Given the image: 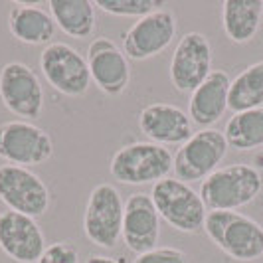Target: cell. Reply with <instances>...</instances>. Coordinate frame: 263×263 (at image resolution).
Returning <instances> with one entry per match:
<instances>
[{
	"instance_id": "1",
	"label": "cell",
	"mask_w": 263,
	"mask_h": 263,
	"mask_svg": "<svg viewBox=\"0 0 263 263\" xmlns=\"http://www.w3.org/2000/svg\"><path fill=\"white\" fill-rule=\"evenodd\" d=\"M204 232L210 241L236 261H255L263 257V226L250 216L230 210H212Z\"/></svg>"
},
{
	"instance_id": "2",
	"label": "cell",
	"mask_w": 263,
	"mask_h": 263,
	"mask_svg": "<svg viewBox=\"0 0 263 263\" xmlns=\"http://www.w3.org/2000/svg\"><path fill=\"white\" fill-rule=\"evenodd\" d=\"M263 178L255 166L236 162L220 166L200 184V198L208 210L236 212L261 194Z\"/></svg>"
},
{
	"instance_id": "3",
	"label": "cell",
	"mask_w": 263,
	"mask_h": 263,
	"mask_svg": "<svg viewBox=\"0 0 263 263\" xmlns=\"http://www.w3.org/2000/svg\"><path fill=\"white\" fill-rule=\"evenodd\" d=\"M172 155L166 146L137 141L121 146L109 160V172L121 184H157L172 172Z\"/></svg>"
},
{
	"instance_id": "4",
	"label": "cell",
	"mask_w": 263,
	"mask_h": 263,
	"mask_svg": "<svg viewBox=\"0 0 263 263\" xmlns=\"http://www.w3.org/2000/svg\"><path fill=\"white\" fill-rule=\"evenodd\" d=\"M151 198L157 206L158 216L182 234H198L204 230L208 208L190 184L176 178H164L153 186Z\"/></svg>"
},
{
	"instance_id": "5",
	"label": "cell",
	"mask_w": 263,
	"mask_h": 263,
	"mask_svg": "<svg viewBox=\"0 0 263 263\" xmlns=\"http://www.w3.org/2000/svg\"><path fill=\"white\" fill-rule=\"evenodd\" d=\"M125 202L117 188L109 182L93 186L83 212V234L101 250L117 248L123 237Z\"/></svg>"
},
{
	"instance_id": "6",
	"label": "cell",
	"mask_w": 263,
	"mask_h": 263,
	"mask_svg": "<svg viewBox=\"0 0 263 263\" xmlns=\"http://www.w3.org/2000/svg\"><path fill=\"white\" fill-rule=\"evenodd\" d=\"M228 141L224 131L218 129H200L184 145L176 151L172 158V172L176 180L186 184L206 180L212 172L220 168V162L228 155Z\"/></svg>"
},
{
	"instance_id": "7",
	"label": "cell",
	"mask_w": 263,
	"mask_h": 263,
	"mask_svg": "<svg viewBox=\"0 0 263 263\" xmlns=\"http://www.w3.org/2000/svg\"><path fill=\"white\" fill-rule=\"evenodd\" d=\"M40 69L53 89L66 97H81L91 87L85 55L66 42H52L42 50Z\"/></svg>"
},
{
	"instance_id": "8",
	"label": "cell",
	"mask_w": 263,
	"mask_h": 263,
	"mask_svg": "<svg viewBox=\"0 0 263 263\" xmlns=\"http://www.w3.org/2000/svg\"><path fill=\"white\" fill-rule=\"evenodd\" d=\"M53 155L52 137L32 121L14 119L0 125V158L8 164L32 168Z\"/></svg>"
},
{
	"instance_id": "9",
	"label": "cell",
	"mask_w": 263,
	"mask_h": 263,
	"mask_svg": "<svg viewBox=\"0 0 263 263\" xmlns=\"http://www.w3.org/2000/svg\"><path fill=\"white\" fill-rule=\"evenodd\" d=\"M0 101L22 121H34L44 111V85L36 71L22 62H8L0 69Z\"/></svg>"
},
{
	"instance_id": "10",
	"label": "cell",
	"mask_w": 263,
	"mask_h": 263,
	"mask_svg": "<svg viewBox=\"0 0 263 263\" xmlns=\"http://www.w3.org/2000/svg\"><path fill=\"white\" fill-rule=\"evenodd\" d=\"M0 200L8 210L36 220L50 208V188L30 168L0 164Z\"/></svg>"
},
{
	"instance_id": "11",
	"label": "cell",
	"mask_w": 263,
	"mask_h": 263,
	"mask_svg": "<svg viewBox=\"0 0 263 263\" xmlns=\"http://www.w3.org/2000/svg\"><path fill=\"white\" fill-rule=\"evenodd\" d=\"M174 38L176 16L166 8H158L133 22V26L123 36V52L129 60L145 62L164 52Z\"/></svg>"
},
{
	"instance_id": "12",
	"label": "cell",
	"mask_w": 263,
	"mask_h": 263,
	"mask_svg": "<svg viewBox=\"0 0 263 263\" xmlns=\"http://www.w3.org/2000/svg\"><path fill=\"white\" fill-rule=\"evenodd\" d=\"M212 73V46L202 32H186L171 60V81L178 93H192Z\"/></svg>"
},
{
	"instance_id": "13",
	"label": "cell",
	"mask_w": 263,
	"mask_h": 263,
	"mask_svg": "<svg viewBox=\"0 0 263 263\" xmlns=\"http://www.w3.org/2000/svg\"><path fill=\"white\" fill-rule=\"evenodd\" d=\"M85 60L89 66L91 81L105 95L117 97L129 87L131 81L129 58L113 40L105 36L95 38L87 46Z\"/></svg>"
},
{
	"instance_id": "14",
	"label": "cell",
	"mask_w": 263,
	"mask_h": 263,
	"mask_svg": "<svg viewBox=\"0 0 263 263\" xmlns=\"http://www.w3.org/2000/svg\"><path fill=\"white\" fill-rule=\"evenodd\" d=\"M46 236L30 216L6 210L0 214V250L16 263H36L46 251Z\"/></svg>"
},
{
	"instance_id": "15",
	"label": "cell",
	"mask_w": 263,
	"mask_h": 263,
	"mask_svg": "<svg viewBox=\"0 0 263 263\" xmlns=\"http://www.w3.org/2000/svg\"><path fill=\"white\" fill-rule=\"evenodd\" d=\"M160 237V216L151 194L135 192L125 202V218H123V241L125 246L141 255L158 248Z\"/></svg>"
},
{
	"instance_id": "16",
	"label": "cell",
	"mask_w": 263,
	"mask_h": 263,
	"mask_svg": "<svg viewBox=\"0 0 263 263\" xmlns=\"http://www.w3.org/2000/svg\"><path fill=\"white\" fill-rule=\"evenodd\" d=\"M137 125L141 133L155 145H184L194 135L192 121L184 109L172 103H151L141 109Z\"/></svg>"
},
{
	"instance_id": "17",
	"label": "cell",
	"mask_w": 263,
	"mask_h": 263,
	"mask_svg": "<svg viewBox=\"0 0 263 263\" xmlns=\"http://www.w3.org/2000/svg\"><path fill=\"white\" fill-rule=\"evenodd\" d=\"M232 79L224 69H212V73L190 93L188 117L190 121L210 129V125L218 123L228 111V95H230Z\"/></svg>"
},
{
	"instance_id": "18",
	"label": "cell",
	"mask_w": 263,
	"mask_h": 263,
	"mask_svg": "<svg viewBox=\"0 0 263 263\" xmlns=\"http://www.w3.org/2000/svg\"><path fill=\"white\" fill-rule=\"evenodd\" d=\"M8 30L22 44L48 46L52 44L58 26L48 10L36 6L34 2H20L8 12Z\"/></svg>"
},
{
	"instance_id": "19",
	"label": "cell",
	"mask_w": 263,
	"mask_h": 263,
	"mask_svg": "<svg viewBox=\"0 0 263 263\" xmlns=\"http://www.w3.org/2000/svg\"><path fill=\"white\" fill-rule=\"evenodd\" d=\"M263 0H226L222 4V28L234 44H248L259 32Z\"/></svg>"
},
{
	"instance_id": "20",
	"label": "cell",
	"mask_w": 263,
	"mask_h": 263,
	"mask_svg": "<svg viewBox=\"0 0 263 263\" xmlns=\"http://www.w3.org/2000/svg\"><path fill=\"white\" fill-rule=\"evenodd\" d=\"M48 12L55 26L76 40H87L95 32V2L89 0H50Z\"/></svg>"
},
{
	"instance_id": "21",
	"label": "cell",
	"mask_w": 263,
	"mask_h": 263,
	"mask_svg": "<svg viewBox=\"0 0 263 263\" xmlns=\"http://www.w3.org/2000/svg\"><path fill=\"white\" fill-rule=\"evenodd\" d=\"M263 107V62H255L232 79L228 109L234 113Z\"/></svg>"
},
{
	"instance_id": "22",
	"label": "cell",
	"mask_w": 263,
	"mask_h": 263,
	"mask_svg": "<svg viewBox=\"0 0 263 263\" xmlns=\"http://www.w3.org/2000/svg\"><path fill=\"white\" fill-rule=\"evenodd\" d=\"M224 137L228 146L239 153L263 146V107L234 113L226 123Z\"/></svg>"
},
{
	"instance_id": "23",
	"label": "cell",
	"mask_w": 263,
	"mask_h": 263,
	"mask_svg": "<svg viewBox=\"0 0 263 263\" xmlns=\"http://www.w3.org/2000/svg\"><path fill=\"white\" fill-rule=\"evenodd\" d=\"M160 6H164V2L160 0H97L95 2V8H99L101 12L111 14V16H125V18L135 16L137 20L158 10Z\"/></svg>"
},
{
	"instance_id": "24",
	"label": "cell",
	"mask_w": 263,
	"mask_h": 263,
	"mask_svg": "<svg viewBox=\"0 0 263 263\" xmlns=\"http://www.w3.org/2000/svg\"><path fill=\"white\" fill-rule=\"evenodd\" d=\"M36 263H79V251L71 241H53Z\"/></svg>"
},
{
	"instance_id": "25",
	"label": "cell",
	"mask_w": 263,
	"mask_h": 263,
	"mask_svg": "<svg viewBox=\"0 0 263 263\" xmlns=\"http://www.w3.org/2000/svg\"><path fill=\"white\" fill-rule=\"evenodd\" d=\"M133 263H190L188 255L178 248H155L137 255Z\"/></svg>"
},
{
	"instance_id": "26",
	"label": "cell",
	"mask_w": 263,
	"mask_h": 263,
	"mask_svg": "<svg viewBox=\"0 0 263 263\" xmlns=\"http://www.w3.org/2000/svg\"><path fill=\"white\" fill-rule=\"evenodd\" d=\"M85 263H123L115 259V257H107V255H89Z\"/></svg>"
}]
</instances>
